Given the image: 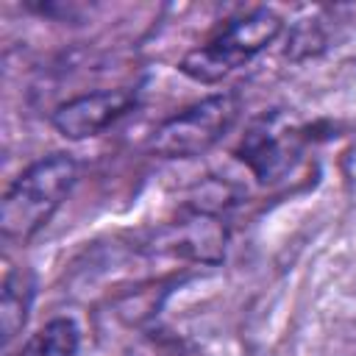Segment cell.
I'll return each instance as SVG.
<instances>
[{"instance_id": "obj_1", "label": "cell", "mask_w": 356, "mask_h": 356, "mask_svg": "<svg viewBox=\"0 0 356 356\" xmlns=\"http://www.w3.org/2000/svg\"><path fill=\"white\" fill-rule=\"evenodd\" d=\"M78 181V161L70 153H50L28 164L6 189L0 203V234L6 242L36 236Z\"/></svg>"}, {"instance_id": "obj_2", "label": "cell", "mask_w": 356, "mask_h": 356, "mask_svg": "<svg viewBox=\"0 0 356 356\" xmlns=\"http://www.w3.org/2000/svg\"><path fill=\"white\" fill-rule=\"evenodd\" d=\"M281 31L284 19L273 8H250L228 19L209 42L192 47L178 61V70L197 83H217L242 64H248L253 56H259L264 47H270L281 36Z\"/></svg>"}, {"instance_id": "obj_3", "label": "cell", "mask_w": 356, "mask_h": 356, "mask_svg": "<svg viewBox=\"0 0 356 356\" xmlns=\"http://www.w3.org/2000/svg\"><path fill=\"white\" fill-rule=\"evenodd\" d=\"M242 100L234 89L209 95L184 111L167 117L150 134V153L159 159H195L211 150L236 122Z\"/></svg>"}, {"instance_id": "obj_4", "label": "cell", "mask_w": 356, "mask_h": 356, "mask_svg": "<svg viewBox=\"0 0 356 356\" xmlns=\"http://www.w3.org/2000/svg\"><path fill=\"white\" fill-rule=\"evenodd\" d=\"M136 108V89L120 86V89H97L78 97H70L58 103L50 114V125L72 142L89 139L111 128L117 120L131 114Z\"/></svg>"}, {"instance_id": "obj_5", "label": "cell", "mask_w": 356, "mask_h": 356, "mask_svg": "<svg viewBox=\"0 0 356 356\" xmlns=\"http://www.w3.org/2000/svg\"><path fill=\"white\" fill-rule=\"evenodd\" d=\"M300 153V134L281 122L278 114L261 117L250 125L236 147V159L261 181H275L295 164Z\"/></svg>"}, {"instance_id": "obj_6", "label": "cell", "mask_w": 356, "mask_h": 356, "mask_svg": "<svg viewBox=\"0 0 356 356\" xmlns=\"http://www.w3.org/2000/svg\"><path fill=\"white\" fill-rule=\"evenodd\" d=\"M225 239H228L225 220H220V214L203 203L184 206L178 220L161 228V245H167V250L209 264L222 259Z\"/></svg>"}, {"instance_id": "obj_7", "label": "cell", "mask_w": 356, "mask_h": 356, "mask_svg": "<svg viewBox=\"0 0 356 356\" xmlns=\"http://www.w3.org/2000/svg\"><path fill=\"white\" fill-rule=\"evenodd\" d=\"M36 295V278L28 267H11L3 275V289H0V331L3 342L11 345V339L25 328L31 306Z\"/></svg>"}, {"instance_id": "obj_8", "label": "cell", "mask_w": 356, "mask_h": 356, "mask_svg": "<svg viewBox=\"0 0 356 356\" xmlns=\"http://www.w3.org/2000/svg\"><path fill=\"white\" fill-rule=\"evenodd\" d=\"M81 331L70 317H56L44 323L31 339L19 348L17 356H78Z\"/></svg>"}]
</instances>
